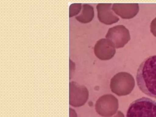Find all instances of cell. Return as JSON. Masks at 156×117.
I'll list each match as a JSON object with an SVG mask.
<instances>
[{
    "label": "cell",
    "instance_id": "cell-1",
    "mask_svg": "<svg viewBox=\"0 0 156 117\" xmlns=\"http://www.w3.org/2000/svg\"><path fill=\"white\" fill-rule=\"evenodd\" d=\"M136 79L138 87L142 92L156 98V55L147 58L140 64Z\"/></svg>",
    "mask_w": 156,
    "mask_h": 117
},
{
    "label": "cell",
    "instance_id": "cell-2",
    "mask_svg": "<svg viewBox=\"0 0 156 117\" xmlns=\"http://www.w3.org/2000/svg\"><path fill=\"white\" fill-rule=\"evenodd\" d=\"M126 117H156V101L146 97L136 100L129 105Z\"/></svg>",
    "mask_w": 156,
    "mask_h": 117
},
{
    "label": "cell",
    "instance_id": "cell-3",
    "mask_svg": "<svg viewBox=\"0 0 156 117\" xmlns=\"http://www.w3.org/2000/svg\"><path fill=\"white\" fill-rule=\"evenodd\" d=\"M88 98V91L85 86L74 81L70 83L69 104L74 107L83 106Z\"/></svg>",
    "mask_w": 156,
    "mask_h": 117
},
{
    "label": "cell",
    "instance_id": "cell-4",
    "mask_svg": "<svg viewBox=\"0 0 156 117\" xmlns=\"http://www.w3.org/2000/svg\"><path fill=\"white\" fill-rule=\"evenodd\" d=\"M83 8L81 15L76 16V18L80 23H86L93 19L94 16L93 7L88 5L84 4Z\"/></svg>",
    "mask_w": 156,
    "mask_h": 117
},
{
    "label": "cell",
    "instance_id": "cell-5",
    "mask_svg": "<svg viewBox=\"0 0 156 117\" xmlns=\"http://www.w3.org/2000/svg\"><path fill=\"white\" fill-rule=\"evenodd\" d=\"M81 10V4H73L69 8V16L72 17L79 13Z\"/></svg>",
    "mask_w": 156,
    "mask_h": 117
}]
</instances>
